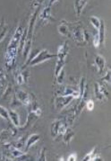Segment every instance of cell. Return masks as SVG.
Segmentation results:
<instances>
[{"label": "cell", "instance_id": "cell-1", "mask_svg": "<svg viewBox=\"0 0 111 161\" xmlns=\"http://www.w3.org/2000/svg\"><path fill=\"white\" fill-rule=\"evenodd\" d=\"M53 58H57V54H52L46 49H43L41 51H39L38 53L36 55H34L33 58H27L26 62H25V64H23V67L22 68V69H24L27 66L34 67V66L41 64V63L45 62L47 60H49Z\"/></svg>", "mask_w": 111, "mask_h": 161}, {"label": "cell", "instance_id": "cell-2", "mask_svg": "<svg viewBox=\"0 0 111 161\" xmlns=\"http://www.w3.org/2000/svg\"><path fill=\"white\" fill-rule=\"evenodd\" d=\"M70 32H71V38L76 42L77 45H86L83 40V29L82 28L81 25L79 24H70Z\"/></svg>", "mask_w": 111, "mask_h": 161}, {"label": "cell", "instance_id": "cell-3", "mask_svg": "<svg viewBox=\"0 0 111 161\" xmlns=\"http://www.w3.org/2000/svg\"><path fill=\"white\" fill-rule=\"evenodd\" d=\"M24 31V27L22 24H20L18 27L16 28L15 32L13 33V37L11 38L10 42H9V44L7 47V50H10V51H14V52H17L18 51V45H19L20 39L23 35V32Z\"/></svg>", "mask_w": 111, "mask_h": 161}, {"label": "cell", "instance_id": "cell-4", "mask_svg": "<svg viewBox=\"0 0 111 161\" xmlns=\"http://www.w3.org/2000/svg\"><path fill=\"white\" fill-rule=\"evenodd\" d=\"M56 96H73L74 99L79 98V89L73 86H61L55 92Z\"/></svg>", "mask_w": 111, "mask_h": 161}, {"label": "cell", "instance_id": "cell-5", "mask_svg": "<svg viewBox=\"0 0 111 161\" xmlns=\"http://www.w3.org/2000/svg\"><path fill=\"white\" fill-rule=\"evenodd\" d=\"M74 99L73 96H56L54 100V106L57 111H62Z\"/></svg>", "mask_w": 111, "mask_h": 161}, {"label": "cell", "instance_id": "cell-6", "mask_svg": "<svg viewBox=\"0 0 111 161\" xmlns=\"http://www.w3.org/2000/svg\"><path fill=\"white\" fill-rule=\"evenodd\" d=\"M14 96L22 105H25V106H29L31 103L33 102V99L34 98L33 95L27 93L26 91L22 90V89H18V90L15 91Z\"/></svg>", "mask_w": 111, "mask_h": 161}, {"label": "cell", "instance_id": "cell-7", "mask_svg": "<svg viewBox=\"0 0 111 161\" xmlns=\"http://www.w3.org/2000/svg\"><path fill=\"white\" fill-rule=\"evenodd\" d=\"M94 94L95 97L98 101H103V99H109V93L105 87V86L101 83H95L94 84Z\"/></svg>", "mask_w": 111, "mask_h": 161}, {"label": "cell", "instance_id": "cell-8", "mask_svg": "<svg viewBox=\"0 0 111 161\" xmlns=\"http://www.w3.org/2000/svg\"><path fill=\"white\" fill-rule=\"evenodd\" d=\"M17 129L16 127L14 128H10L8 130H4L0 132V144L4 145L6 143L10 142V139L15 137L17 134Z\"/></svg>", "mask_w": 111, "mask_h": 161}, {"label": "cell", "instance_id": "cell-9", "mask_svg": "<svg viewBox=\"0 0 111 161\" xmlns=\"http://www.w3.org/2000/svg\"><path fill=\"white\" fill-rule=\"evenodd\" d=\"M39 8L40 7L34 8L35 10L31 15V18H30V21H29V25L27 27V39H33V30H34L35 23H36V20H37V17H38V14H39Z\"/></svg>", "mask_w": 111, "mask_h": 161}, {"label": "cell", "instance_id": "cell-10", "mask_svg": "<svg viewBox=\"0 0 111 161\" xmlns=\"http://www.w3.org/2000/svg\"><path fill=\"white\" fill-rule=\"evenodd\" d=\"M39 15L40 23H42L43 25L48 24V23L55 20L53 18L52 14H51V7H49V6H47L46 7H44Z\"/></svg>", "mask_w": 111, "mask_h": 161}, {"label": "cell", "instance_id": "cell-11", "mask_svg": "<svg viewBox=\"0 0 111 161\" xmlns=\"http://www.w3.org/2000/svg\"><path fill=\"white\" fill-rule=\"evenodd\" d=\"M68 51H69V45H68V42L65 41L63 42V44L59 46L58 49V53H57V59L58 60H66V57L68 55Z\"/></svg>", "mask_w": 111, "mask_h": 161}, {"label": "cell", "instance_id": "cell-12", "mask_svg": "<svg viewBox=\"0 0 111 161\" xmlns=\"http://www.w3.org/2000/svg\"><path fill=\"white\" fill-rule=\"evenodd\" d=\"M15 82L16 84L19 85V86H23L25 83L28 82V78L30 77L29 75V71L24 70V69H20L19 71H16L15 72Z\"/></svg>", "mask_w": 111, "mask_h": 161}, {"label": "cell", "instance_id": "cell-13", "mask_svg": "<svg viewBox=\"0 0 111 161\" xmlns=\"http://www.w3.org/2000/svg\"><path fill=\"white\" fill-rule=\"evenodd\" d=\"M58 31L59 34H61L62 36H65V37H71L69 23H67V22H65V21H62L61 24L58 26Z\"/></svg>", "mask_w": 111, "mask_h": 161}, {"label": "cell", "instance_id": "cell-14", "mask_svg": "<svg viewBox=\"0 0 111 161\" xmlns=\"http://www.w3.org/2000/svg\"><path fill=\"white\" fill-rule=\"evenodd\" d=\"M40 140V135L37 134V133H33L32 135H30L27 139L26 142H25V148H24V151L27 152L30 148L33 146H34L37 142Z\"/></svg>", "mask_w": 111, "mask_h": 161}, {"label": "cell", "instance_id": "cell-15", "mask_svg": "<svg viewBox=\"0 0 111 161\" xmlns=\"http://www.w3.org/2000/svg\"><path fill=\"white\" fill-rule=\"evenodd\" d=\"M8 114H9L10 122L13 123V125L14 127L19 128L20 126L22 125V124H21V121H20L19 114H18L14 109L9 110V111H8Z\"/></svg>", "mask_w": 111, "mask_h": 161}, {"label": "cell", "instance_id": "cell-16", "mask_svg": "<svg viewBox=\"0 0 111 161\" xmlns=\"http://www.w3.org/2000/svg\"><path fill=\"white\" fill-rule=\"evenodd\" d=\"M62 122H63V119L62 120H56L51 124V126H50V135L52 137V139H57L58 137H59V128L61 126Z\"/></svg>", "mask_w": 111, "mask_h": 161}, {"label": "cell", "instance_id": "cell-17", "mask_svg": "<svg viewBox=\"0 0 111 161\" xmlns=\"http://www.w3.org/2000/svg\"><path fill=\"white\" fill-rule=\"evenodd\" d=\"M74 135H75V131L70 126H68L66 130L65 131V133L63 134V142H64V143L66 144V145H69L73 141Z\"/></svg>", "mask_w": 111, "mask_h": 161}, {"label": "cell", "instance_id": "cell-18", "mask_svg": "<svg viewBox=\"0 0 111 161\" xmlns=\"http://www.w3.org/2000/svg\"><path fill=\"white\" fill-rule=\"evenodd\" d=\"M95 65L97 67V69H98V74H102L103 71L105 69V67H106V60H105L104 57H102L101 55H97L95 57Z\"/></svg>", "mask_w": 111, "mask_h": 161}, {"label": "cell", "instance_id": "cell-19", "mask_svg": "<svg viewBox=\"0 0 111 161\" xmlns=\"http://www.w3.org/2000/svg\"><path fill=\"white\" fill-rule=\"evenodd\" d=\"M87 3L88 0H74V11L78 17L83 13V8L87 5Z\"/></svg>", "mask_w": 111, "mask_h": 161}, {"label": "cell", "instance_id": "cell-20", "mask_svg": "<svg viewBox=\"0 0 111 161\" xmlns=\"http://www.w3.org/2000/svg\"><path fill=\"white\" fill-rule=\"evenodd\" d=\"M32 45H33V39H27L24 46H23V56L24 59L26 60L29 55L31 54V51H32Z\"/></svg>", "mask_w": 111, "mask_h": 161}, {"label": "cell", "instance_id": "cell-21", "mask_svg": "<svg viewBox=\"0 0 111 161\" xmlns=\"http://www.w3.org/2000/svg\"><path fill=\"white\" fill-rule=\"evenodd\" d=\"M7 32H8V25L5 18H2L0 22V42H3V40L6 38Z\"/></svg>", "mask_w": 111, "mask_h": 161}, {"label": "cell", "instance_id": "cell-22", "mask_svg": "<svg viewBox=\"0 0 111 161\" xmlns=\"http://www.w3.org/2000/svg\"><path fill=\"white\" fill-rule=\"evenodd\" d=\"M98 39H99V44L102 45L105 42V35H106V25H105V22L103 20H101L100 22V26L98 28Z\"/></svg>", "mask_w": 111, "mask_h": 161}, {"label": "cell", "instance_id": "cell-23", "mask_svg": "<svg viewBox=\"0 0 111 161\" xmlns=\"http://www.w3.org/2000/svg\"><path fill=\"white\" fill-rule=\"evenodd\" d=\"M7 84V74L2 68H0V89H3Z\"/></svg>", "mask_w": 111, "mask_h": 161}, {"label": "cell", "instance_id": "cell-24", "mask_svg": "<svg viewBox=\"0 0 111 161\" xmlns=\"http://www.w3.org/2000/svg\"><path fill=\"white\" fill-rule=\"evenodd\" d=\"M13 95V86L12 84H8L7 85V87H6V89L4 91V94H3V96H2V98L4 99V100H9L10 98H11V96Z\"/></svg>", "mask_w": 111, "mask_h": 161}, {"label": "cell", "instance_id": "cell-25", "mask_svg": "<svg viewBox=\"0 0 111 161\" xmlns=\"http://www.w3.org/2000/svg\"><path fill=\"white\" fill-rule=\"evenodd\" d=\"M87 88V86H86V79H85L84 77H81V80H80V85H79V98H82L83 94H84L85 89Z\"/></svg>", "mask_w": 111, "mask_h": 161}, {"label": "cell", "instance_id": "cell-26", "mask_svg": "<svg viewBox=\"0 0 111 161\" xmlns=\"http://www.w3.org/2000/svg\"><path fill=\"white\" fill-rule=\"evenodd\" d=\"M13 144V146L14 148H18L20 150H23L24 148H25V142H24V139H23V137H21L19 138L16 142H14Z\"/></svg>", "mask_w": 111, "mask_h": 161}, {"label": "cell", "instance_id": "cell-27", "mask_svg": "<svg viewBox=\"0 0 111 161\" xmlns=\"http://www.w3.org/2000/svg\"><path fill=\"white\" fill-rule=\"evenodd\" d=\"M0 117H1V118H3L4 120L7 121V122H10L8 110H7L6 107L2 106V105H0Z\"/></svg>", "mask_w": 111, "mask_h": 161}, {"label": "cell", "instance_id": "cell-28", "mask_svg": "<svg viewBox=\"0 0 111 161\" xmlns=\"http://www.w3.org/2000/svg\"><path fill=\"white\" fill-rule=\"evenodd\" d=\"M100 22L101 20L99 19L97 16H91L90 17V23L92 24V25L96 29V30H98L99 26H100Z\"/></svg>", "mask_w": 111, "mask_h": 161}, {"label": "cell", "instance_id": "cell-29", "mask_svg": "<svg viewBox=\"0 0 111 161\" xmlns=\"http://www.w3.org/2000/svg\"><path fill=\"white\" fill-rule=\"evenodd\" d=\"M96 154H97V153H96V148H93L92 150L88 153V154L85 156L83 160V161L93 160V158H94V157L96 156Z\"/></svg>", "mask_w": 111, "mask_h": 161}, {"label": "cell", "instance_id": "cell-30", "mask_svg": "<svg viewBox=\"0 0 111 161\" xmlns=\"http://www.w3.org/2000/svg\"><path fill=\"white\" fill-rule=\"evenodd\" d=\"M15 160H18V161H27V160H34L33 159V158L31 156V155H29L26 152H24L23 155H21L19 156L18 158H15Z\"/></svg>", "mask_w": 111, "mask_h": 161}, {"label": "cell", "instance_id": "cell-31", "mask_svg": "<svg viewBox=\"0 0 111 161\" xmlns=\"http://www.w3.org/2000/svg\"><path fill=\"white\" fill-rule=\"evenodd\" d=\"M110 80H111V70L110 69H108V70L107 71L106 75L101 78V82H102V84H103V83H106V84L110 85Z\"/></svg>", "mask_w": 111, "mask_h": 161}, {"label": "cell", "instance_id": "cell-32", "mask_svg": "<svg viewBox=\"0 0 111 161\" xmlns=\"http://www.w3.org/2000/svg\"><path fill=\"white\" fill-rule=\"evenodd\" d=\"M64 77H65V70L64 69L59 72V74L55 77L56 78V83H58V85H62L63 83V80H64Z\"/></svg>", "mask_w": 111, "mask_h": 161}, {"label": "cell", "instance_id": "cell-33", "mask_svg": "<svg viewBox=\"0 0 111 161\" xmlns=\"http://www.w3.org/2000/svg\"><path fill=\"white\" fill-rule=\"evenodd\" d=\"M47 149L46 148H41V150H40V152H39V156L38 157V159L37 160L39 161H46L47 160Z\"/></svg>", "mask_w": 111, "mask_h": 161}, {"label": "cell", "instance_id": "cell-34", "mask_svg": "<svg viewBox=\"0 0 111 161\" xmlns=\"http://www.w3.org/2000/svg\"><path fill=\"white\" fill-rule=\"evenodd\" d=\"M21 105H22V104H21V103H20L19 101L16 99L15 96L13 95V99H12V102L10 103V106H11V108H12V109H15V108H17V107L21 106Z\"/></svg>", "mask_w": 111, "mask_h": 161}, {"label": "cell", "instance_id": "cell-35", "mask_svg": "<svg viewBox=\"0 0 111 161\" xmlns=\"http://www.w3.org/2000/svg\"><path fill=\"white\" fill-rule=\"evenodd\" d=\"M85 105H86V107H87L88 111H92V110L94 109L95 103H94V102L92 101V99H90V100H87V101H86Z\"/></svg>", "mask_w": 111, "mask_h": 161}, {"label": "cell", "instance_id": "cell-36", "mask_svg": "<svg viewBox=\"0 0 111 161\" xmlns=\"http://www.w3.org/2000/svg\"><path fill=\"white\" fill-rule=\"evenodd\" d=\"M45 0H32V7L33 8H37V7H40L41 5L43 4Z\"/></svg>", "mask_w": 111, "mask_h": 161}, {"label": "cell", "instance_id": "cell-37", "mask_svg": "<svg viewBox=\"0 0 111 161\" xmlns=\"http://www.w3.org/2000/svg\"><path fill=\"white\" fill-rule=\"evenodd\" d=\"M93 44H94V47L95 48H98L100 44H99V39H98V32L97 33L94 34V38H93Z\"/></svg>", "mask_w": 111, "mask_h": 161}, {"label": "cell", "instance_id": "cell-38", "mask_svg": "<svg viewBox=\"0 0 111 161\" xmlns=\"http://www.w3.org/2000/svg\"><path fill=\"white\" fill-rule=\"evenodd\" d=\"M76 158H77V155L75 153H72L67 157V160L68 161H75Z\"/></svg>", "mask_w": 111, "mask_h": 161}, {"label": "cell", "instance_id": "cell-39", "mask_svg": "<svg viewBox=\"0 0 111 161\" xmlns=\"http://www.w3.org/2000/svg\"><path fill=\"white\" fill-rule=\"evenodd\" d=\"M60 1H61V0H49V2H48V6L52 7L55 3H57V2H60Z\"/></svg>", "mask_w": 111, "mask_h": 161}, {"label": "cell", "instance_id": "cell-40", "mask_svg": "<svg viewBox=\"0 0 111 161\" xmlns=\"http://www.w3.org/2000/svg\"><path fill=\"white\" fill-rule=\"evenodd\" d=\"M58 160H65V159H64V158H60Z\"/></svg>", "mask_w": 111, "mask_h": 161}, {"label": "cell", "instance_id": "cell-41", "mask_svg": "<svg viewBox=\"0 0 111 161\" xmlns=\"http://www.w3.org/2000/svg\"><path fill=\"white\" fill-rule=\"evenodd\" d=\"M0 160H1V158H0Z\"/></svg>", "mask_w": 111, "mask_h": 161}]
</instances>
